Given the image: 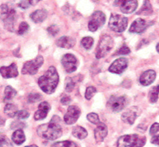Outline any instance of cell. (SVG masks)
Listing matches in <instances>:
<instances>
[{
	"instance_id": "5bb4252c",
	"label": "cell",
	"mask_w": 159,
	"mask_h": 147,
	"mask_svg": "<svg viewBox=\"0 0 159 147\" xmlns=\"http://www.w3.org/2000/svg\"><path fill=\"white\" fill-rule=\"evenodd\" d=\"M153 23H148L145 20L142 19V18H138V19L135 20L131 24L130 27H129V33H141L149 27Z\"/></svg>"
},
{
	"instance_id": "52a82bcc",
	"label": "cell",
	"mask_w": 159,
	"mask_h": 147,
	"mask_svg": "<svg viewBox=\"0 0 159 147\" xmlns=\"http://www.w3.org/2000/svg\"><path fill=\"white\" fill-rule=\"evenodd\" d=\"M44 63V59L42 56H38L34 60L25 62L22 68V74L34 75L38 73L40 67Z\"/></svg>"
},
{
	"instance_id": "83f0119b",
	"label": "cell",
	"mask_w": 159,
	"mask_h": 147,
	"mask_svg": "<svg viewBox=\"0 0 159 147\" xmlns=\"http://www.w3.org/2000/svg\"><path fill=\"white\" fill-rule=\"evenodd\" d=\"M94 44V39L91 37H85L81 40V45L86 50H89Z\"/></svg>"
},
{
	"instance_id": "484cf974",
	"label": "cell",
	"mask_w": 159,
	"mask_h": 147,
	"mask_svg": "<svg viewBox=\"0 0 159 147\" xmlns=\"http://www.w3.org/2000/svg\"><path fill=\"white\" fill-rule=\"evenodd\" d=\"M17 92L11 86H7L4 90V100H10L15 97Z\"/></svg>"
},
{
	"instance_id": "7c38bea8",
	"label": "cell",
	"mask_w": 159,
	"mask_h": 147,
	"mask_svg": "<svg viewBox=\"0 0 159 147\" xmlns=\"http://www.w3.org/2000/svg\"><path fill=\"white\" fill-rule=\"evenodd\" d=\"M80 115V110L77 106H75V105L70 106L64 115L65 123L67 125H73L78 120Z\"/></svg>"
},
{
	"instance_id": "f546056e",
	"label": "cell",
	"mask_w": 159,
	"mask_h": 147,
	"mask_svg": "<svg viewBox=\"0 0 159 147\" xmlns=\"http://www.w3.org/2000/svg\"><path fill=\"white\" fill-rule=\"evenodd\" d=\"M0 147H13L11 141L7 136H0Z\"/></svg>"
},
{
	"instance_id": "b9f144b4",
	"label": "cell",
	"mask_w": 159,
	"mask_h": 147,
	"mask_svg": "<svg viewBox=\"0 0 159 147\" xmlns=\"http://www.w3.org/2000/svg\"><path fill=\"white\" fill-rule=\"evenodd\" d=\"M151 142V143L154 144V145H159V136H154V137H152Z\"/></svg>"
},
{
	"instance_id": "e575fe53",
	"label": "cell",
	"mask_w": 159,
	"mask_h": 147,
	"mask_svg": "<svg viewBox=\"0 0 159 147\" xmlns=\"http://www.w3.org/2000/svg\"><path fill=\"white\" fill-rule=\"evenodd\" d=\"M75 87V82L72 78H66V91L71 92Z\"/></svg>"
},
{
	"instance_id": "d4e9b609",
	"label": "cell",
	"mask_w": 159,
	"mask_h": 147,
	"mask_svg": "<svg viewBox=\"0 0 159 147\" xmlns=\"http://www.w3.org/2000/svg\"><path fill=\"white\" fill-rule=\"evenodd\" d=\"M153 13L152 7L148 1H144L143 7H141L140 11L137 13V15H143V16H148Z\"/></svg>"
},
{
	"instance_id": "9a60e30c",
	"label": "cell",
	"mask_w": 159,
	"mask_h": 147,
	"mask_svg": "<svg viewBox=\"0 0 159 147\" xmlns=\"http://www.w3.org/2000/svg\"><path fill=\"white\" fill-rule=\"evenodd\" d=\"M139 116V108L137 107H132L128 111L122 114V120L128 125H133L136 118Z\"/></svg>"
},
{
	"instance_id": "3957f363",
	"label": "cell",
	"mask_w": 159,
	"mask_h": 147,
	"mask_svg": "<svg viewBox=\"0 0 159 147\" xmlns=\"http://www.w3.org/2000/svg\"><path fill=\"white\" fill-rule=\"evenodd\" d=\"M146 143V137L138 134L125 135L119 137L117 147H143Z\"/></svg>"
},
{
	"instance_id": "d590c367",
	"label": "cell",
	"mask_w": 159,
	"mask_h": 147,
	"mask_svg": "<svg viewBox=\"0 0 159 147\" xmlns=\"http://www.w3.org/2000/svg\"><path fill=\"white\" fill-rule=\"evenodd\" d=\"M150 135L154 136H159V123H154L150 128Z\"/></svg>"
},
{
	"instance_id": "4316f807",
	"label": "cell",
	"mask_w": 159,
	"mask_h": 147,
	"mask_svg": "<svg viewBox=\"0 0 159 147\" xmlns=\"http://www.w3.org/2000/svg\"><path fill=\"white\" fill-rule=\"evenodd\" d=\"M158 94H159V85L152 87V88L150 90L149 93H148L150 102L152 104L156 103L157 99H158Z\"/></svg>"
},
{
	"instance_id": "30bf717a",
	"label": "cell",
	"mask_w": 159,
	"mask_h": 147,
	"mask_svg": "<svg viewBox=\"0 0 159 147\" xmlns=\"http://www.w3.org/2000/svg\"><path fill=\"white\" fill-rule=\"evenodd\" d=\"M61 62H62V65L65 69L66 72L68 73H73L77 69V59H76V56L70 54V53L62 56Z\"/></svg>"
},
{
	"instance_id": "4fadbf2b",
	"label": "cell",
	"mask_w": 159,
	"mask_h": 147,
	"mask_svg": "<svg viewBox=\"0 0 159 147\" xmlns=\"http://www.w3.org/2000/svg\"><path fill=\"white\" fill-rule=\"evenodd\" d=\"M115 5H117L120 7V10L122 13L125 14H129V13H134L137 8L138 2L137 1H116Z\"/></svg>"
},
{
	"instance_id": "e0dca14e",
	"label": "cell",
	"mask_w": 159,
	"mask_h": 147,
	"mask_svg": "<svg viewBox=\"0 0 159 147\" xmlns=\"http://www.w3.org/2000/svg\"><path fill=\"white\" fill-rule=\"evenodd\" d=\"M50 110H51V105L48 104V102H42L38 106V110L35 112L34 119L37 121L43 120L47 117V114Z\"/></svg>"
},
{
	"instance_id": "277c9868",
	"label": "cell",
	"mask_w": 159,
	"mask_h": 147,
	"mask_svg": "<svg viewBox=\"0 0 159 147\" xmlns=\"http://www.w3.org/2000/svg\"><path fill=\"white\" fill-rule=\"evenodd\" d=\"M16 13L13 8H10L7 4L0 6V18L3 21L5 27L10 31H14V24Z\"/></svg>"
},
{
	"instance_id": "1f68e13d",
	"label": "cell",
	"mask_w": 159,
	"mask_h": 147,
	"mask_svg": "<svg viewBox=\"0 0 159 147\" xmlns=\"http://www.w3.org/2000/svg\"><path fill=\"white\" fill-rule=\"evenodd\" d=\"M96 92H97V90H96L95 87H88L86 89V92H85V98L87 100H91L96 93Z\"/></svg>"
},
{
	"instance_id": "603a6c76",
	"label": "cell",
	"mask_w": 159,
	"mask_h": 147,
	"mask_svg": "<svg viewBox=\"0 0 159 147\" xmlns=\"http://www.w3.org/2000/svg\"><path fill=\"white\" fill-rule=\"evenodd\" d=\"M72 134H73L74 137L77 138V139H84L88 136V131H87V130L84 128L77 125V126H75L73 128Z\"/></svg>"
},
{
	"instance_id": "5b68a950",
	"label": "cell",
	"mask_w": 159,
	"mask_h": 147,
	"mask_svg": "<svg viewBox=\"0 0 159 147\" xmlns=\"http://www.w3.org/2000/svg\"><path fill=\"white\" fill-rule=\"evenodd\" d=\"M128 25V19L123 15L112 13L110 16L108 27L111 30L117 33H122L126 29Z\"/></svg>"
},
{
	"instance_id": "2e32d148",
	"label": "cell",
	"mask_w": 159,
	"mask_h": 147,
	"mask_svg": "<svg viewBox=\"0 0 159 147\" xmlns=\"http://www.w3.org/2000/svg\"><path fill=\"white\" fill-rule=\"evenodd\" d=\"M0 74L4 79L16 77L19 74L17 66L15 63H12L9 66H2L0 68Z\"/></svg>"
},
{
	"instance_id": "8992f818",
	"label": "cell",
	"mask_w": 159,
	"mask_h": 147,
	"mask_svg": "<svg viewBox=\"0 0 159 147\" xmlns=\"http://www.w3.org/2000/svg\"><path fill=\"white\" fill-rule=\"evenodd\" d=\"M113 46H114V41L111 36L107 34L102 36L96 49V58L99 59L105 57L112 49Z\"/></svg>"
},
{
	"instance_id": "8fae6325",
	"label": "cell",
	"mask_w": 159,
	"mask_h": 147,
	"mask_svg": "<svg viewBox=\"0 0 159 147\" xmlns=\"http://www.w3.org/2000/svg\"><path fill=\"white\" fill-rule=\"evenodd\" d=\"M128 66V59L126 58H119L116 59L108 68L110 73L121 74Z\"/></svg>"
},
{
	"instance_id": "cb8c5ba5",
	"label": "cell",
	"mask_w": 159,
	"mask_h": 147,
	"mask_svg": "<svg viewBox=\"0 0 159 147\" xmlns=\"http://www.w3.org/2000/svg\"><path fill=\"white\" fill-rule=\"evenodd\" d=\"M18 112L17 107L13 104H7L4 108V113L10 118H14Z\"/></svg>"
},
{
	"instance_id": "60d3db41",
	"label": "cell",
	"mask_w": 159,
	"mask_h": 147,
	"mask_svg": "<svg viewBox=\"0 0 159 147\" xmlns=\"http://www.w3.org/2000/svg\"><path fill=\"white\" fill-rule=\"evenodd\" d=\"M60 102L62 105H67L71 102V98H70L69 96H63L62 98H61Z\"/></svg>"
},
{
	"instance_id": "4dcf8cb0",
	"label": "cell",
	"mask_w": 159,
	"mask_h": 147,
	"mask_svg": "<svg viewBox=\"0 0 159 147\" xmlns=\"http://www.w3.org/2000/svg\"><path fill=\"white\" fill-rule=\"evenodd\" d=\"M42 96L40 93H30L28 95V97H27V101L29 103H35V102L40 101V100H42Z\"/></svg>"
},
{
	"instance_id": "d6986e66",
	"label": "cell",
	"mask_w": 159,
	"mask_h": 147,
	"mask_svg": "<svg viewBox=\"0 0 159 147\" xmlns=\"http://www.w3.org/2000/svg\"><path fill=\"white\" fill-rule=\"evenodd\" d=\"M156 78V73L155 71L152 69L147 70L143 72L140 77V82L143 86H149L152 83Z\"/></svg>"
},
{
	"instance_id": "8d00e7d4",
	"label": "cell",
	"mask_w": 159,
	"mask_h": 147,
	"mask_svg": "<svg viewBox=\"0 0 159 147\" xmlns=\"http://www.w3.org/2000/svg\"><path fill=\"white\" fill-rule=\"evenodd\" d=\"M47 30H48V33H50L52 36H56V35L59 33V28L57 25L53 24V25H51L50 27H48V28H47Z\"/></svg>"
},
{
	"instance_id": "6da1fadb",
	"label": "cell",
	"mask_w": 159,
	"mask_h": 147,
	"mask_svg": "<svg viewBox=\"0 0 159 147\" xmlns=\"http://www.w3.org/2000/svg\"><path fill=\"white\" fill-rule=\"evenodd\" d=\"M59 121L60 118L58 116H53L49 123L40 125L37 129L38 136L42 139L51 141L60 137L62 134V130L59 124Z\"/></svg>"
},
{
	"instance_id": "9c48e42d",
	"label": "cell",
	"mask_w": 159,
	"mask_h": 147,
	"mask_svg": "<svg viewBox=\"0 0 159 147\" xmlns=\"http://www.w3.org/2000/svg\"><path fill=\"white\" fill-rule=\"evenodd\" d=\"M127 97L126 96H111L108 101V107L114 112H119L127 105Z\"/></svg>"
},
{
	"instance_id": "ac0fdd59",
	"label": "cell",
	"mask_w": 159,
	"mask_h": 147,
	"mask_svg": "<svg viewBox=\"0 0 159 147\" xmlns=\"http://www.w3.org/2000/svg\"><path fill=\"white\" fill-rule=\"evenodd\" d=\"M107 135H108V128L106 125L102 122H99L97 125V128L94 130V138L96 139V142H102Z\"/></svg>"
},
{
	"instance_id": "7bdbcfd3",
	"label": "cell",
	"mask_w": 159,
	"mask_h": 147,
	"mask_svg": "<svg viewBox=\"0 0 159 147\" xmlns=\"http://www.w3.org/2000/svg\"><path fill=\"white\" fill-rule=\"evenodd\" d=\"M156 50H157V52L159 53V43L157 44V45H156Z\"/></svg>"
},
{
	"instance_id": "f1b7e54d",
	"label": "cell",
	"mask_w": 159,
	"mask_h": 147,
	"mask_svg": "<svg viewBox=\"0 0 159 147\" xmlns=\"http://www.w3.org/2000/svg\"><path fill=\"white\" fill-rule=\"evenodd\" d=\"M52 147H78V145L72 141H62L55 142Z\"/></svg>"
},
{
	"instance_id": "ba28073f",
	"label": "cell",
	"mask_w": 159,
	"mask_h": 147,
	"mask_svg": "<svg viewBox=\"0 0 159 147\" xmlns=\"http://www.w3.org/2000/svg\"><path fill=\"white\" fill-rule=\"evenodd\" d=\"M105 15L103 12L102 11H95L91 16L90 19L89 23H88V29L90 31L94 32L99 28L102 27L105 24Z\"/></svg>"
},
{
	"instance_id": "ee69618b",
	"label": "cell",
	"mask_w": 159,
	"mask_h": 147,
	"mask_svg": "<svg viewBox=\"0 0 159 147\" xmlns=\"http://www.w3.org/2000/svg\"><path fill=\"white\" fill-rule=\"evenodd\" d=\"M25 147H38L36 145H27Z\"/></svg>"
},
{
	"instance_id": "ab89813d",
	"label": "cell",
	"mask_w": 159,
	"mask_h": 147,
	"mask_svg": "<svg viewBox=\"0 0 159 147\" xmlns=\"http://www.w3.org/2000/svg\"><path fill=\"white\" fill-rule=\"evenodd\" d=\"M30 5H31V4H30V1H20V2L18 3V7H20L23 10H27Z\"/></svg>"
},
{
	"instance_id": "836d02e7",
	"label": "cell",
	"mask_w": 159,
	"mask_h": 147,
	"mask_svg": "<svg viewBox=\"0 0 159 147\" xmlns=\"http://www.w3.org/2000/svg\"><path fill=\"white\" fill-rule=\"evenodd\" d=\"M29 25L27 22H22L20 23L19 26V28L17 30V34L19 35H23L24 33H25L27 30H29Z\"/></svg>"
},
{
	"instance_id": "7a4b0ae2",
	"label": "cell",
	"mask_w": 159,
	"mask_h": 147,
	"mask_svg": "<svg viewBox=\"0 0 159 147\" xmlns=\"http://www.w3.org/2000/svg\"><path fill=\"white\" fill-rule=\"evenodd\" d=\"M59 74L54 66L48 68L46 73L38 79V83L42 91L47 94L54 93L59 83Z\"/></svg>"
},
{
	"instance_id": "74e56055",
	"label": "cell",
	"mask_w": 159,
	"mask_h": 147,
	"mask_svg": "<svg viewBox=\"0 0 159 147\" xmlns=\"http://www.w3.org/2000/svg\"><path fill=\"white\" fill-rule=\"evenodd\" d=\"M130 51H131L130 49H129V47H128L126 45H123L117 51H116L115 56H116V55H128L129 53H130Z\"/></svg>"
},
{
	"instance_id": "d6a6232c",
	"label": "cell",
	"mask_w": 159,
	"mask_h": 147,
	"mask_svg": "<svg viewBox=\"0 0 159 147\" xmlns=\"http://www.w3.org/2000/svg\"><path fill=\"white\" fill-rule=\"evenodd\" d=\"M87 118L90 122H91L92 124H95V125H98L100 122L98 115L96 113H89L87 115Z\"/></svg>"
},
{
	"instance_id": "44dd1931",
	"label": "cell",
	"mask_w": 159,
	"mask_h": 147,
	"mask_svg": "<svg viewBox=\"0 0 159 147\" xmlns=\"http://www.w3.org/2000/svg\"><path fill=\"white\" fill-rule=\"evenodd\" d=\"M48 16V11L45 9L37 10L30 15V18L34 23L43 22Z\"/></svg>"
},
{
	"instance_id": "ffe728a7",
	"label": "cell",
	"mask_w": 159,
	"mask_h": 147,
	"mask_svg": "<svg viewBox=\"0 0 159 147\" xmlns=\"http://www.w3.org/2000/svg\"><path fill=\"white\" fill-rule=\"evenodd\" d=\"M76 44V40L71 37L63 36L59 38L56 41V45L63 48H71Z\"/></svg>"
},
{
	"instance_id": "7402d4cb",
	"label": "cell",
	"mask_w": 159,
	"mask_h": 147,
	"mask_svg": "<svg viewBox=\"0 0 159 147\" xmlns=\"http://www.w3.org/2000/svg\"><path fill=\"white\" fill-rule=\"evenodd\" d=\"M25 135L22 129H16L12 135V140L16 145H21L25 142Z\"/></svg>"
},
{
	"instance_id": "f35d334b",
	"label": "cell",
	"mask_w": 159,
	"mask_h": 147,
	"mask_svg": "<svg viewBox=\"0 0 159 147\" xmlns=\"http://www.w3.org/2000/svg\"><path fill=\"white\" fill-rule=\"evenodd\" d=\"M30 116V114H29L28 111H27L26 110H21V111H19L17 112V114H16V117L19 119H26Z\"/></svg>"
}]
</instances>
